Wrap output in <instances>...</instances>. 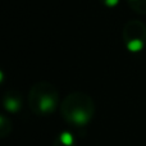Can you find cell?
Returning a JSON list of instances; mask_svg holds the SVG:
<instances>
[{
	"label": "cell",
	"mask_w": 146,
	"mask_h": 146,
	"mask_svg": "<svg viewBox=\"0 0 146 146\" xmlns=\"http://www.w3.org/2000/svg\"><path fill=\"white\" fill-rule=\"evenodd\" d=\"M105 4L108 7H114V5L118 4V0H105Z\"/></svg>",
	"instance_id": "5b68a950"
},
{
	"label": "cell",
	"mask_w": 146,
	"mask_h": 146,
	"mask_svg": "<svg viewBox=\"0 0 146 146\" xmlns=\"http://www.w3.org/2000/svg\"><path fill=\"white\" fill-rule=\"evenodd\" d=\"M60 140H62V142H63L64 145H67V146L73 144V136L71 133H68V132H64V133L60 136Z\"/></svg>",
	"instance_id": "3957f363"
},
{
	"label": "cell",
	"mask_w": 146,
	"mask_h": 146,
	"mask_svg": "<svg viewBox=\"0 0 146 146\" xmlns=\"http://www.w3.org/2000/svg\"><path fill=\"white\" fill-rule=\"evenodd\" d=\"M144 48V42L141 40H132L127 44V49L132 53H139L140 50H142Z\"/></svg>",
	"instance_id": "6da1fadb"
},
{
	"label": "cell",
	"mask_w": 146,
	"mask_h": 146,
	"mask_svg": "<svg viewBox=\"0 0 146 146\" xmlns=\"http://www.w3.org/2000/svg\"><path fill=\"white\" fill-rule=\"evenodd\" d=\"M54 106V101L51 98H44L42 100H41V104H40V108L41 110L44 111H48V110H51Z\"/></svg>",
	"instance_id": "7a4b0ae2"
},
{
	"label": "cell",
	"mask_w": 146,
	"mask_h": 146,
	"mask_svg": "<svg viewBox=\"0 0 146 146\" xmlns=\"http://www.w3.org/2000/svg\"><path fill=\"white\" fill-rule=\"evenodd\" d=\"M3 81V73H1V71H0V82Z\"/></svg>",
	"instance_id": "8992f818"
},
{
	"label": "cell",
	"mask_w": 146,
	"mask_h": 146,
	"mask_svg": "<svg viewBox=\"0 0 146 146\" xmlns=\"http://www.w3.org/2000/svg\"><path fill=\"white\" fill-rule=\"evenodd\" d=\"M18 108H19V104H18L15 100L9 99V100L7 101V109H9V110H12V111H15Z\"/></svg>",
	"instance_id": "277c9868"
}]
</instances>
